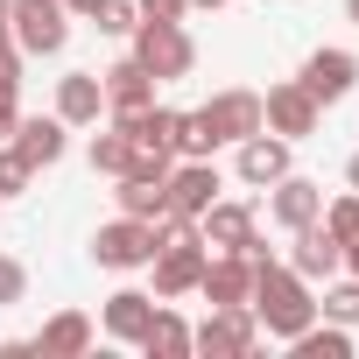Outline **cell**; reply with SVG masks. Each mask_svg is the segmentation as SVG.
<instances>
[{
	"label": "cell",
	"instance_id": "obj_1",
	"mask_svg": "<svg viewBox=\"0 0 359 359\" xmlns=\"http://www.w3.org/2000/svg\"><path fill=\"white\" fill-rule=\"evenodd\" d=\"M247 310H254L261 331L282 338V345H289L303 324H317V296H310V282H303L289 261H275V254L254 261V296H247Z\"/></svg>",
	"mask_w": 359,
	"mask_h": 359
},
{
	"label": "cell",
	"instance_id": "obj_2",
	"mask_svg": "<svg viewBox=\"0 0 359 359\" xmlns=\"http://www.w3.org/2000/svg\"><path fill=\"white\" fill-rule=\"evenodd\" d=\"M127 43H134L127 57H141V71H148L155 85H176V78H191V71H198V43H191L184 22H148V15H141Z\"/></svg>",
	"mask_w": 359,
	"mask_h": 359
},
{
	"label": "cell",
	"instance_id": "obj_3",
	"mask_svg": "<svg viewBox=\"0 0 359 359\" xmlns=\"http://www.w3.org/2000/svg\"><path fill=\"white\" fill-rule=\"evenodd\" d=\"M191 352H205V359H254L261 352V317L247 303H219L205 324H191Z\"/></svg>",
	"mask_w": 359,
	"mask_h": 359
},
{
	"label": "cell",
	"instance_id": "obj_4",
	"mask_svg": "<svg viewBox=\"0 0 359 359\" xmlns=\"http://www.w3.org/2000/svg\"><path fill=\"white\" fill-rule=\"evenodd\" d=\"M198 233H205V247H219V254H247V261H268L261 219H254V205H240V198H212V205L198 212Z\"/></svg>",
	"mask_w": 359,
	"mask_h": 359
},
{
	"label": "cell",
	"instance_id": "obj_5",
	"mask_svg": "<svg viewBox=\"0 0 359 359\" xmlns=\"http://www.w3.org/2000/svg\"><path fill=\"white\" fill-rule=\"evenodd\" d=\"M8 36L22 57H57L71 43V15L64 0H8Z\"/></svg>",
	"mask_w": 359,
	"mask_h": 359
},
{
	"label": "cell",
	"instance_id": "obj_6",
	"mask_svg": "<svg viewBox=\"0 0 359 359\" xmlns=\"http://www.w3.org/2000/svg\"><path fill=\"white\" fill-rule=\"evenodd\" d=\"M92 261L99 268H113V275H134V268H148L155 261V219H106L99 233H92Z\"/></svg>",
	"mask_w": 359,
	"mask_h": 359
},
{
	"label": "cell",
	"instance_id": "obj_7",
	"mask_svg": "<svg viewBox=\"0 0 359 359\" xmlns=\"http://www.w3.org/2000/svg\"><path fill=\"white\" fill-rule=\"evenodd\" d=\"M317 120H324V106L303 92V78H282V85L261 92V127H268V134L303 141V134H317Z\"/></svg>",
	"mask_w": 359,
	"mask_h": 359
},
{
	"label": "cell",
	"instance_id": "obj_8",
	"mask_svg": "<svg viewBox=\"0 0 359 359\" xmlns=\"http://www.w3.org/2000/svg\"><path fill=\"white\" fill-rule=\"evenodd\" d=\"M296 78H303V92H310L317 106H338V99L359 85V57H352V50H338V43H324V50H310V57H303V71H296Z\"/></svg>",
	"mask_w": 359,
	"mask_h": 359
},
{
	"label": "cell",
	"instance_id": "obj_9",
	"mask_svg": "<svg viewBox=\"0 0 359 359\" xmlns=\"http://www.w3.org/2000/svg\"><path fill=\"white\" fill-rule=\"evenodd\" d=\"M219 191H226V176L212 169V155H176V162H169V212L198 219Z\"/></svg>",
	"mask_w": 359,
	"mask_h": 359
},
{
	"label": "cell",
	"instance_id": "obj_10",
	"mask_svg": "<svg viewBox=\"0 0 359 359\" xmlns=\"http://www.w3.org/2000/svg\"><path fill=\"white\" fill-rule=\"evenodd\" d=\"M198 113L212 120V134H219V148H233V141H247V134H261V92H247V85H226V92H212V99H205Z\"/></svg>",
	"mask_w": 359,
	"mask_h": 359
},
{
	"label": "cell",
	"instance_id": "obj_11",
	"mask_svg": "<svg viewBox=\"0 0 359 359\" xmlns=\"http://www.w3.org/2000/svg\"><path fill=\"white\" fill-rule=\"evenodd\" d=\"M205 240H184V247H155V296L162 303H176V296H198V275H205Z\"/></svg>",
	"mask_w": 359,
	"mask_h": 359
},
{
	"label": "cell",
	"instance_id": "obj_12",
	"mask_svg": "<svg viewBox=\"0 0 359 359\" xmlns=\"http://www.w3.org/2000/svg\"><path fill=\"white\" fill-rule=\"evenodd\" d=\"M240 155H233V169H240V184L247 191H268V184H282V176H289V141L282 134H247V141H233Z\"/></svg>",
	"mask_w": 359,
	"mask_h": 359
},
{
	"label": "cell",
	"instance_id": "obj_13",
	"mask_svg": "<svg viewBox=\"0 0 359 359\" xmlns=\"http://www.w3.org/2000/svg\"><path fill=\"white\" fill-rule=\"evenodd\" d=\"M289 268H296L303 282H331V275L345 268V247L324 233V219H310V226L289 233Z\"/></svg>",
	"mask_w": 359,
	"mask_h": 359
},
{
	"label": "cell",
	"instance_id": "obj_14",
	"mask_svg": "<svg viewBox=\"0 0 359 359\" xmlns=\"http://www.w3.org/2000/svg\"><path fill=\"white\" fill-rule=\"evenodd\" d=\"M155 310H162V296H148V289H113L106 310H99V331H106L113 345H141V331L155 324Z\"/></svg>",
	"mask_w": 359,
	"mask_h": 359
},
{
	"label": "cell",
	"instance_id": "obj_15",
	"mask_svg": "<svg viewBox=\"0 0 359 359\" xmlns=\"http://www.w3.org/2000/svg\"><path fill=\"white\" fill-rule=\"evenodd\" d=\"M198 296H205L212 310H219V303H247V296H254V261L212 247V254H205V275H198Z\"/></svg>",
	"mask_w": 359,
	"mask_h": 359
},
{
	"label": "cell",
	"instance_id": "obj_16",
	"mask_svg": "<svg viewBox=\"0 0 359 359\" xmlns=\"http://www.w3.org/2000/svg\"><path fill=\"white\" fill-rule=\"evenodd\" d=\"M324 212V184H310V176H282V184H268V219L282 226V233H296V226H310Z\"/></svg>",
	"mask_w": 359,
	"mask_h": 359
},
{
	"label": "cell",
	"instance_id": "obj_17",
	"mask_svg": "<svg viewBox=\"0 0 359 359\" xmlns=\"http://www.w3.org/2000/svg\"><path fill=\"white\" fill-rule=\"evenodd\" d=\"M99 85H106V113H113V120H127V113L155 106V78L141 71V57H120V64H106V71H99Z\"/></svg>",
	"mask_w": 359,
	"mask_h": 359
},
{
	"label": "cell",
	"instance_id": "obj_18",
	"mask_svg": "<svg viewBox=\"0 0 359 359\" xmlns=\"http://www.w3.org/2000/svg\"><path fill=\"white\" fill-rule=\"evenodd\" d=\"M57 120H64V127H99V120H106V85H99V71H64V78H57Z\"/></svg>",
	"mask_w": 359,
	"mask_h": 359
},
{
	"label": "cell",
	"instance_id": "obj_19",
	"mask_svg": "<svg viewBox=\"0 0 359 359\" xmlns=\"http://www.w3.org/2000/svg\"><path fill=\"white\" fill-rule=\"evenodd\" d=\"M15 148H22L29 169H57L64 148H71V127H64L57 113H50V120H15Z\"/></svg>",
	"mask_w": 359,
	"mask_h": 359
},
{
	"label": "cell",
	"instance_id": "obj_20",
	"mask_svg": "<svg viewBox=\"0 0 359 359\" xmlns=\"http://www.w3.org/2000/svg\"><path fill=\"white\" fill-rule=\"evenodd\" d=\"M36 352H43V359H85V352H92V317H85V310H57V317L36 331Z\"/></svg>",
	"mask_w": 359,
	"mask_h": 359
},
{
	"label": "cell",
	"instance_id": "obj_21",
	"mask_svg": "<svg viewBox=\"0 0 359 359\" xmlns=\"http://www.w3.org/2000/svg\"><path fill=\"white\" fill-rule=\"evenodd\" d=\"M134 352H148V359H191V324L162 303V310H155V324L141 331V345H134Z\"/></svg>",
	"mask_w": 359,
	"mask_h": 359
},
{
	"label": "cell",
	"instance_id": "obj_22",
	"mask_svg": "<svg viewBox=\"0 0 359 359\" xmlns=\"http://www.w3.org/2000/svg\"><path fill=\"white\" fill-rule=\"evenodd\" d=\"M120 127H127L134 148H162V155H176V106H141V113H127Z\"/></svg>",
	"mask_w": 359,
	"mask_h": 359
},
{
	"label": "cell",
	"instance_id": "obj_23",
	"mask_svg": "<svg viewBox=\"0 0 359 359\" xmlns=\"http://www.w3.org/2000/svg\"><path fill=\"white\" fill-rule=\"evenodd\" d=\"M289 352L296 359H352V324H303L296 338H289Z\"/></svg>",
	"mask_w": 359,
	"mask_h": 359
},
{
	"label": "cell",
	"instance_id": "obj_24",
	"mask_svg": "<svg viewBox=\"0 0 359 359\" xmlns=\"http://www.w3.org/2000/svg\"><path fill=\"white\" fill-rule=\"evenodd\" d=\"M120 212L127 219H162L169 212V176H120Z\"/></svg>",
	"mask_w": 359,
	"mask_h": 359
},
{
	"label": "cell",
	"instance_id": "obj_25",
	"mask_svg": "<svg viewBox=\"0 0 359 359\" xmlns=\"http://www.w3.org/2000/svg\"><path fill=\"white\" fill-rule=\"evenodd\" d=\"M127 162H134V141H127L120 120H106V127L92 134V169H99V176H127Z\"/></svg>",
	"mask_w": 359,
	"mask_h": 359
},
{
	"label": "cell",
	"instance_id": "obj_26",
	"mask_svg": "<svg viewBox=\"0 0 359 359\" xmlns=\"http://www.w3.org/2000/svg\"><path fill=\"white\" fill-rule=\"evenodd\" d=\"M317 219H324V233H331L338 247H345V240H359V191H345V198H324V212H317Z\"/></svg>",
	"mask_w": 359,
	"mask_h": 359
},
{
	"label": "cell",
	"instance_id": "obj_27",
	"mask_svg": "<svg viewBox=\"0 0 359 359\" xmlns=\"http://www.w3.org/2000/svg\"><path fill=\"white\" fill-rule=\"evenodd\" d=\"M317 317H331V324H359V275H345V282H324V303H317Z\"/></svg>",
	"mask_w": 359,
	"mask_h": 359
},
{
	"label": "cell",
	"instance_id": "obj_28",
	"mask_svg": "<svg viewBox=\"0 0 359 359\" xmlns=\"http://www.w3.org/2000/svg\"><path fill=\"white\" fill-rule=\"evenodd\" d=\"M176 155H219V134L205 113H176Z\"/></svg>",
	"mask_w": 359,
	"mask_h": 359
},
{
	"label": "cell",
	"instance_id": "obj_29",
	"mask_svg": "<svg viewBox=\"0 0 359 359\" xmlns=\"http://www.w3.org/2000/svg\"><path fill=\"white\" fill-rule=\"evenodd\" d=\"M29 184H36V169L22 162V148H15V141H0V205H8V198H22Z\"/></svg>",
	"mask_w": 359,
	"mask_h": 359
},
{
	"label": "cell",
	"instance_id": "obj_30",
	"mask_svg": "<svg viewBox=\"0 0 359 359\" xmlns=\"http://www.w3.org/2000/svg\"><path fill=\"white\" fill-rule=\"evenodd\" d=\"M134 22H141L134 0H99V8H92V29L99 36H134Z\"/></svg>",
	"mask_w": 359,
	"mask_h": 359
},
{
	"label": "cell",
	"instance_id": "obj_31",
	"mask_svg": "<svg viewBox=\"0 0 359 359\" xmlns=\"http://www.w3.org/2000/svg\"><path fill=\"white\" fill-rule=\"evenodd\" d=\"M22 296H29V268H22L15 254H0V310H15Z\"/></svg>",
	"mask_w": 359,
	"mask_h": 359
},
{
	"label": "cell",
	"instance_id": "obj_32",
	"mask_svg": "<svg viewBox=\"0 0 359 359\" xmlns=\"http://www.w3.org/2000/svg\"><path fill=\"white\" fill-rule=\"evenodd\" d=\"M22 50H15V36H0V92H22Z\"/></svg>",
	"mask_w": 359,
	"mask_h": 359
},
{
	"label": "cell",
	"instance_id": "obj_33",
	"mask_svg": "<svg viewBox=\"0 0 359 359\" xmlns=\"http://www.w3.org/2000/svg\"><path fill=\"white\" fill-rule=\"evenodd\" d=\"M134 8H141L148 22H184V15H191V0H134Z\"/></svg>",
	"mask_w": 359,
	"mask_h": 359
},
{
	"label": "cell",
	"instance_id": "obj_34",
	"mask_svg": "<svg viewBox=\"0 0 359 359\" xmlns=\"http://www.w3.org/2000/svg\"><path fill=\"white\" fill-rule=\"evenodd\" d=\"M15 120H22V106H15V92H0V141H15Z\"/></svg>",
	"mask_w": 359,
	"mask_h": 359
},
{
	"label": "cell",
	"instance_id": "obj_35",
	"mask_svg": "<svg viewBox=\"0 0 359 359\" xmlns=\"http://www.w3.org/2000/svg\"><path fill=\"white\" fill-rule=\"evenodd\" d=\"M92 8H99V0H64V15H85V22H92Z\"/></svg>",
	"mask_w": 359,
	"mask_h": 359
},
{
	"label": "cell",
	"instance_id": "obj_36",
	"mask_svg": "<svg viewBox=\"0 0 359 359\" xmlns=\"http://www.w3.org/2000/svg\"><path fill=\"white\" fill-rule=\"evenodd\" d=\"M345 275H359V240H345Z\"/></svg>",
	"mask_w": 359,
	"mask_h": 359
},
{
	"label": "cell",
	"instance_id": "obj_37",
	"mask_svg": "<svg viewBox=\"0 0 359 359\" xmlns=\"http://www.w3.org/2000/svg\"><path fill=\"white\" fill-rule=\"evenodd\" d=\"M345 184H352V191H359V155H352V162H345Z\"/></svg>",
	"mask_w": 359,
	"mask_h": 359
},
{
	"label": "cell",
	"instance_id": "obj_38",
	"mask_svg": "<svg viewBox=\"0 0 359 359\" xmlns=\"http://www.w3.org/2000/svg\"><path fill=\"white\" fill-rule=\"evenodd\" d=\"M345 22H352V29H359V0H345Z\"/></svg>",
	"mask_w": 359,
	"mask_h": 359
},
{
	"label": "cell",
	"instance_id": "obj_39",
	"mask_svg": "<svg viewBox=\"0 0 359 359\" xmlns=\"http://www.w3.org/2000/svg\"><path fill=\"white\" fill-rule=\"evenodd\" d=\"M0 36H8V0H0Z\"/></svg>",
	"mask_w": 359,
	"mask_h": 359
},
{
	"label": "cell",
	"instance_id": "obj_40",
	"mask_svg": "<svg viewBox=\"0 0 359 359\" xmlns=\"http://www.w3.org/2000/svg\"><path fill=\"white\" fill-rule=\"evenodd\" d=\"M191 8H226V0H191Z\"/></svg>",
	"mask_w": 359,
	"mask_h": 359
}]
</instances>
